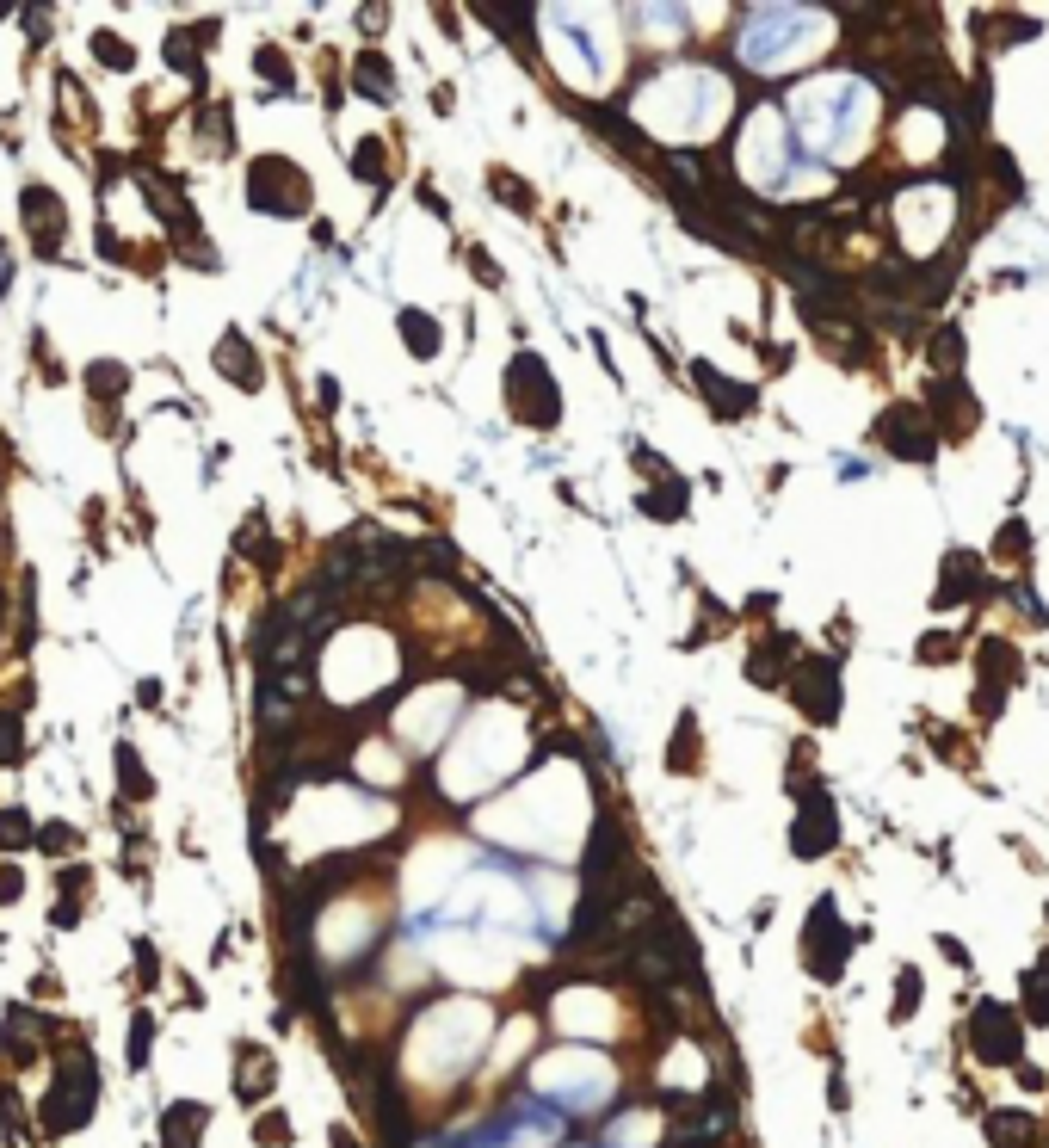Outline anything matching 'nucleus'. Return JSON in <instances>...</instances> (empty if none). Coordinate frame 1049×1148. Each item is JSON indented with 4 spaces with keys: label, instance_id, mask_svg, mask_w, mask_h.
Here are the masks:
<instances>
[{
    "label": "nucleus",
    "instance_id": "1",
    "mask_svg": "<svg viewBox=\"0 0 1049 1148\" xmlns=\"http://www.w3.org/2000/svg\"><path fill=\"white\" fill-rule=\"evenodd\" d=\"M93 1100H99L93 1056H87V1050H69V1062H62V1080H56V1093L44 1100V1130H49V1136H69V1130H80V1124L93 1118Z\"/></svg>",
    "mask_w": 1049,
    "mask_h": 1148
},
{
    "label": "nucleus",
    "instance_id": "2",
    "mask_svg": "<svg viewBox=\"0 0 1049 1148\" xmlns=\"http://www.w3.org/2000/svg\"><path fill=\"white\" fill-rule=\"evenodd\" d=\"M247 205L272 210V216H302L309 210V179H302V167L266 155L247 167Z\"/></svg>",
    "mask_w": 1049,
    "mask_h": 1148
},
{
    "label": "nucleus",
    "instance_id": "3",
    "mask_svg": "<svg viewBox=\"0 0 1049 1148\" xmlns=\"http://www.w3.org/2000/svg\"><path fill=\"white\" fill-rule=\"evenodd\" d=\"M845 951H852V939H845V926L834 914V902H815V914H809V939H803V964L821 975V982H834V975L845 970Z\"/></svg>",
    "mask_w": 1049,
    "mask_h": 1148
},
{
    "label": "nucleus",
    "instance_id": "4",
    "mask_svg": "<svg viewBox=\"0 0 1049 1148\" xmlns=\"http://www.w3.org/2000/svg\"><path fill=\"white\" fill-rule=\"evenodd\" d=\"M876 438H883L895 458H907V463H926V458H933V427L920 420V408H913V401H895V408H883V420H876Z\"/></svg>",
    "mask_w": 1049,
    "mask_h": 1148
},
{
    "label": "nucleus",
    "instance_id": "5",
    "mask_svg": "<svg viewBox=\"0 0 1049 1148\" xmlns=\"http://www.w3.org/2000/svg\"><path fill=\"white\" fill-rule=\"evenodd\" d=\"M970 1050L981 1062H1019V1032H1012V1012L1001 1001H981L970 1019Z\"/></svg>",
    "mask_w": 1049,
    "mask_h": 1148
},
{
    "label": "nucleus",
    "instance_id": "6",
    "mask_svg": "<svg viewBox=\"0 0 1049 1148\" xmlns=\"http://www.w3.org/2000/svg\"><path fill=\"white\" fill-rule=\"evenodd\" d=\"M790 686H797V704L809 711V722H834L840 717V673H834V661H815V654H809Z\"/></svg>",
    "mask_w": 1049,
    "mask_h": 1148
},
{
    "label": "nucleus",
    "instance_id": "7",
    "mask_svg": "<svg viewBox=\"0 0 1049 1148\" xmlns=\"http://www.w3.org/2000/svg\"><path fill=\"white\" fill-rule=\"evenodd\" d=\"M797 797H803V821H797V858H815V852H827L834 846V803L821 797L815 784H797Z\"/></svg>",
    "mask_w": 1049,
    "mask_h": 1148
},
{
    "label": "nucleus",
    "instance_id": "8",
    "mask_svg": "<svg viewBox=\"0 0 1049 1148\" xmlns=\"http://www.w3.org/2000/svg\"><path fill=\"white\" fill-rule=\"evenodd\" d=\"M623 827L605 815L599 827H593V840H587V889H599V883H618L623 877Z\"/></svg>",
    "mask_w": 1049,
    "mask_h": 1148
},
{
    "label": "nucleus",
    "instance_id": "9",
    "mask_svg": "<svg viewBox=\"0 0 1049 1148\" xmlns=\"http://www.w3.org/2000/svg\"><path fill=\"white\" fill-rule=\"evenodd\" d=\"M25 223H31V235H38V253H56L62 247V235H69V216H62V198H49L44 185H25Z\"/></svg>",
    "mask_w": 1049,
    "mask_h": 1148
},
{
    "label": "nucleus",
    "instance_id": "10",
    "mask_svg": "<svg viewBox=\"0 0 1049 1148\" xmlns=\"http://www.w3.org/2000/svg\"><path fill=\"white\" fill-rule=\"evenodd\" d=\"M926 401H933V414L944 420V438H963V432H970L975 420H981V414H975V401L963 396V383H957V377H944Z\"/></svg>",
    "mask_w": 1049,
    "mask_h": 1148
},
{
    "label": "nucleus",
    "instance_id": "11",
    "mask_svg": "<svg viewBox=\"0 0 1049 1148\" xmlns=\"http://www.w3.org/2000/svg\"><path fill=\"white\" fill-rule=\"evenodd\" d=\"M691 383H704V401L716 408L722 420H741L753 408V390H741V383H729V377H716L710 365H691Z\"/></svg>",
    "mask_w": 1049,
    "mask_h": 1148
},
{
    "label": "nucleus",
    "instance_id": "12",
    "mask_svg": "<svg viewBox=\"0 0 1049 1148\" xmlns=\"http://www.w3.org/2000/svg\"><path fill=\"white\" fill-rule=\"evenodd\" d=\"M205 1124H210V1111L198 1105V1100H179V1105H167V1118H161V1148H198V1136H205Z\"/></svg>",
    "mask_w": 1049,
    "mask_h": 1148
},
{
    "label": "nucleus",
    "instance_id": "13",
    "mask_svg": "<svg viewBox=\"0 0 1049 1148\" xmlns=\"http://www.w3.org/2000/svg\"><path fill=\"white\" fill-rule=\"evenodd\" d=\"M235 1093H241V1105L266 1100V1093H272V1056H266V1050H241V1056H235Z\"/></svg>",
    "mask_w": 1049,
    "mask_h": 1148
},
{
    "label": "nucleus",
    "instance_id": "14",
    "mask_svg": "<svg viewBox=\"0 0 1049 1148\" xmlns=\"http://www.w3.org/2000/svg\"><path fill=\"white\" fill-rule=\"evenodd\" d=\"M975 581H981V562L970 550H951L944 556V587H938V605H957V599H970L975 593Z\"/></svg>",
    "mask_w": 1049,
    "mask_h": 1148
},
{
    "label": "nucleus",
    "instance_id": "15",
    "mask_svg": "<svg viewBox=\"0 0 1049 1148\" xmlns=\"http://www.w3.org/2000/svg\"><path fill=\"white\" fill-rule=\"evenodd\" d=\"M216 370H223V377H235L241 390H253V383H260V359L241 346V334H223V346H216Z\"/></svg>",
    "mask_w": 1049,
    "mask_h": 1148
},
{
    "label": "nucleus",
    "instance_id": "16",
    "mask_svg": "<svg viewBox=\"0 0 1049 1148\" xmlns=\"http://www.w3.org/2000/svg\"><path fill=\"white\" fill-rule=\"evenodd\" d=\"M988 1142L994 1148H1037V1124L1019 1118V1111H994V1118H988Z\"/></svg>",
    "mask_w": 1049,
    "mask_h": 1148
},
{
    "label": "nucleus",
    "instance_id": "17",
    "mask_svg": "<svg viewBox=\"0 0 1049 1148\" xmlns=\"http://www.w3.org/2000/svg\"><path fill=\"white\" fill-rule=\"evenodd\" d=\"M797 654V643L790 636H772V643H759L753 649V661H747V673H753V686H778V667Z\"/></svg>",
    "mask_w": 1049,
    "mask_h": 1148
},
{
    "label": "nucleus",
    "instance_id": "18",
    "mask_svg": "<svg viewBox=\"0 0 1049 1148\" xmlns=\"http://www.w3.org/2000/svg\"><path fill=\"white\" fill-rule=\"evenodd\" d=\"M396 322H401V334H408V352H414V359H432V352H438V322H432V315L401 309Z\"/></svg>",
    "mask_w": 1049,
    "mask_h": 1148
},
{
    "label": "nucleus",
    "instance_id": "19",
    "mask_svg": "<svg viewBox=\"0 0 1049 1148\" xmlns=\"http://www.w3.org/2000/svg\"><path fill=\"white\" fill-rule=\"evenodd\" d=\"M352 69H359V80L370 87V99H389V93H396V75H389V62L377 56V49H359V56H352Z\"/></svg>",
    "mask_w": 1049,
    "mask_h": 1148
},
{
    "label": "nucleus",
    "instance_id": "20",
    "mask_svg": "<svg viewBox=\"0 0 1049 1148\" xmlns=\"http://www.w3.org/2000/svg\"><path fill=\"white\" fill-rule=\"evenodd\" d=\"M25 759V722L19 711H0V766H19Z\"/></svg>",
    "mask_w": 1049,
    "mask_h": 1148
},
{
    "label": "nucleus",
    "instance_id": "21",
    "mask_svg": "<svg viewBox=\"0 0 1049 1148\" xmlns=\"http://www.w3.org/2000/svg\"><path fill=\"white\" fill-rule=\"evenodd\" d=\"M167 62H174L179 75H205V62H198V31H174V38H167Z\"/></svg>",
    "mask_w": 1049,
    "mask_h": 1148
},
{
    "label": "nucleus",
    "instance_id": "22",
    "mask_svg": "<svg viewBox=\"0 0 1049 1148\" xmlns=\"http://www.w3.org/2000/svg\"><path fill=\"white\" fill-rule=\"evenodd\" d=\"M636 506H642V513H654V519H680V513H685V482L673 476V482H667V494H642Z\"/></svg>",
    "mask_w": 1049,
    "mask_h": 1148
},
{
    "label": "nucleus",
    "instance_id": "23",
    "mask_svg": "<svg viewBox=\"0 0 1049 1148\" xmlns=\"http://www.w3.org/2000/svg\"><path fill=\"white\" fill-rule=\"evenodd\" d=\"M926 352H933V365L944 370V377H951V370L963 365V334H957V328H938V334H933V346H926Z\"/></svg>",
    "mask_w": 1049,
    "mask_h": 1148
},
{
    "label": "nucleus",
    "instance_id": "24",
    "mask_svg": "<svg viewBox=\"0 0 1049 1148\" xmlns=\"http://www.w3.org/2000/svg\"><path fill=\"white\" fill-rule=\"evenodd\" d=\"M31 840H38V846H44L49 858H56V852H75V846H80V834H75L69 821H44V827H38V834H31Z\"/></svg>",
    "mask_w": 1049,
    "mask_h": 1148
},
{
    "label": "nucleus",
    "instance_id": "25",
    "mask_svg": "<svg viewBox=\"0 0 1049 1148\" xmlns=\"http://www.w3.org/2000/svg\"><path fill=\"white\" fill-rule=\"evenodd\" d=\"M87 383H93V401H117L124 396V365H93Z\"/></svg>",
    "mask_w": 1049,
    "mask_h": 1148
},
{
    "label": "nucleus",
    "instance_id": "26",
    "mask_svg": "<svg viewBox=\"0 0 1049 1148\" xmlns=\"http://www.w3.org/2000/svg\"><path fill=\"white\" fill-rule=\"evenodd\" d=\"M1025 1012H1031L1037 1025H1049V975H1043V970L1025 975Z\"/></svg>",
    "mask_w": 1049,
    "mask_h": 1148
},
{
    "label": "nucleus",
    "instance_id": "27",
    "mask_svg": "<svg viewBox=\"0 0 1049 1148\" xmlns=\"http://www.w3.org/2000/svg\"><path fill=\"white\" fill-rule=\"evenodd\" d=\"M93 56L111 62V69H137V56L124 49V38H117V31H99V38H93Z\"/></svg>",
    "mask_w": 1049,
    "mask_h": 1148
},
{
    "label": "nucleus",
    "instance_id": "28",
    "mask_svg": "<svg viewBox=\"0 0 1049 1148\" xmlns=\"http://www.w3.org/2000/svg\"><path fill=\"white\" fill-rule=\"evenodd\" d=\"M117 772H124V790H130V797H148V790H155V784L143 779V759H137V748H117Z\"/></svg>",
    "mask_w": 1049,
    "mask_h": 1148
},
{
    "label": "nucleus",
    "instance_id": "29",
    "mask_svg": "<svg viewBox=\"0 0 1049 1148\" xmlns=\"http://www.w3.org/2000/svg\"><path fill=\"white\" fill-rule=\"evenodd\" d=\"M31 840V815L25 809H0V846H25Z\"/></svg>",
    "mask_w": 1049,
    "mask_h": 1148
},
{
    "label": "nucleus",
    "instance_id": "30",
    "mask_svg": "<svg viewBox=\"0 0 1049 1148\" xmlns=\"http://www.w3.org/2000/svg\"><path fill=\"white\" fill-rule=\"evenodd\" d=\"M148 1037H155V1019L137 1012V1019H130V1068H143V1062H148Z\"/></svg>",
    "mask_w": 1049,
    "mask_h": 1148
},
{
    "label": "nucleus",
    "instance_id": "31",
    "mask_svg": "<svg viewBox=\"0 0 1049 1148\" xmlns=\"http://www.w3.org/2000/svg\"><path fill=\"white\" fill-rule=\"evenodd\" d=\"M488 185H494V198H506L513 210H531V192H524V179H513V174H488Z\"/></svg>",
    "mask_w": 1049,
    "mask_h": 1148
},
{
    "label": "nucleus",
    "instance_id": "32",
    "mask_svg": "<svg viewBox=\"0 0 1049 1148\" xmlns=\"http://www.w3.org/2000/svg\"><path fill=\"white\" fill-rule=\"evenodd\" d=\"M241 556H260V568H272V544H266L260 519H247V526H241Z\"/></svg>",
    "mask_w": 1049,
    "mask_h": 1148
},
{
    "label": "nucleus",
    "instance_id": "33",
    "mask_svg": "<svg viewBox=\"0 0 1049 1148\" xmlns=\"http://www.w3.org/2000/svg\"><path fill=\"white\" fill-rule=\"evenodd\" d=\"M253 1136H260L266 1148H284V1142H291V1124H284V1118H278V1111H266V1118H260V1124H253Z\"/></svg>",
    "mask_w": 1049,
    "mask_h": 1148
},
{
    "label": "nucleus",
    "instance_id": "34",
    "mask_svg": "<svg viewBox=\"0 0 1049 1148\" xmlns=\"http://www.w3.org/2000/svg\"><path fill=\"white\" fill-rule=\"evenodd\" d=\"M352 174L383 179V148H377V143H359V155H352Z\"/></svg>",
    "mask_w": 1049,
    "mask_h": 1148
},
{
    "label": "nucleus",
    "instance_id": "35",
    "mask_svg": "<svg viewBox=\"0 0 1049 1148\" xmlns=\"http://www.w3.org/2000/svg\"><path fill=\"white\" fill-rule=\"evenodd\" d=\"M253 69H260L266 80H278V87H291V69H284L278 49H260V56H253Z\"/></svg>",
    "mask_w": 1049,
    "mask_h": 1148
},
{
    "label": "nucleus",
    "instance_id": "36",
    "mask_svg": "<svg viewBox=\"0 0 1049 1148\" xmlns=\"http://www.w3.org/2000/svg\"><path fill=\"white\" fill-rule=\"evenodd\" d=\"M642 1130L654 1136V1124H649V1118H623V1124L612 1130V1142H618V1148H636V1142H642Z\"/></svg>",
    "mask_w": 1049,
    "mask_h": 1148
},
{
    "label": "nucleus",
    "instance_id": "37",
    "mask_svg": "<svg viewBox=\"0 0 1049 1148\" xmlns=\"http://www.w3.org/2000/svg\"><path fill=\"white\" fill-rule=\"evenodd\" d=\"M913 1001H920V975H913V970H902V994H895V1019H907V1012H913Z\"/></svg>",
    "mask_w": 1049,
    "mask_h": 1148
},
{
    "label": "nucleus",
    "instance_id": "38",
    "mask_svg": "<svg viewBox=\"0 0 1049 1148\" xmlns=\"http://www.w3.org/2000/svg\"><path fill=\"white\" fill-rule=\"evenodd\" d=\"M920 661H957V643H951V630H933V643L920 649Z\"/></svg>",
    "mask_w": 1049,
    "mask_h": 1148
},
{
    "label": "nucleus",
    "instance_id": "39",
    "mask_svg": "<svg viewBox=\"0 0 1049 1148\" xmlns=\"http://www.w3.org/2000/svg\"><path fill=\"white\" fill-rule=\"evenodd\" d=\"M1025 550H1031V531L1019 526V519H1012V526L1001 531V556H1025Z\"/></svg>",
    "mask_w": 1049,
    "mask_h": 1148
},
{
    "label": "nucleus",
    "instance_id": "40",
    "mask_svg": "<svg viewBox=\"0 0 1049 1148\" xmlns=\"http://www.w3.org/2000/svg\"><path fill=\"white\" fill-rule=\"evenodd\" d=\"M691 735H698V722L685 717V722H680V748H673V766H680V772L691 766Z\"/></svg>",
    "mask_w": 1049,
    "mask_h": 1148
},
{
    "label": "nucleus",
    "instance_id": "41",
    "mask_svg": "<svg viewBox=\"0 0 1049 1148\" xmlns=\"http://www.w3.org/2000/svg\"><path fill=\"white\" fill-rule=\"evenodd\" d=\"M0 1124H7V1130H25V1111H19V1100H13L7 1087H0Z\"/></svg>",
    "mask_w": 1049,
    "mask_h": 1148
},
{
    "label": "nucleus",
    "instance_id": "42",
    "mask_svg": "<svg viewBox=\"0 0 1049 1148\" xmlns=\"http://www.w3.org/2000/svg\"><path fill=\"white\" fill-rule=\"evenodd\" d=\"M19 889H25V877L13 865H0V902H19Z\"/></svg>",
    "mask_w": 1049,
    "mask_h": 1148
},
{
    "label": "nucleus",
    "instance_id": "43",
    "mask_svg": "<svg viewBox=\"0 0 1049 1148\" xmlns=\"http://www.w3.org/2000/svg\"><path fill=\"white\" fill-rule=\"evenodd\" d=\"M469 266H476V272H482L488 284H500V272H494V260H488V253H469Z\"/></svg>",
    "mask_w": 1049,
    "mask_h": 1148
},
{
    "label": "nucleus",
    "instance_id": "44",
    "mask_svg": "<svg viewBox=\"0 0 1049 1148\" xmlns=\"http://www.w3.org/2000/svg\"><path fill=\"white\" fill-rule=\"evenodd\" d=\"M137 970L148 975V982H155V970H161V964H155V951H148V944H137Z\"/></svg>",
    "mask_w": 1049,
    "mask_h": 1148
},
{
    "label": "nucleus",
    "instance_id": "45",
    "mask_svg": "<svg viewBox=\"0 0 1049 1148\" xmlns=\"http://www.w3.org/2000/svg\"><path fill=\"white\" fill-rule=\"evenodd\" d=\"M13 284V260H7V247H0V291Z\"/></svg>",
    "mask_w": 1049,
    "mask_h": 1148
},
{
    "label": "nucleus",
    "instance_id": "46",
    "mask_svg": "<svg viewBox=\"0 0 1049 1148\" xmlns=\"http://www.w3.org/2000/svg\"><path fill=\"white\" fill-rule=\"evenodd\" d=\"M334 1148H352V1142H346V1136H334Z\"/></svg>",
    "mask_w": 1049,
    "mask_h": 1148
}]
</instances>
